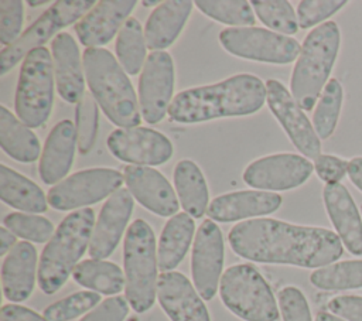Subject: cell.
<instances>
[{
	"instance_id": "obj_50",
	"label": "cell",
	"mask_w": 362,
	"mask_h": 321,
	"mask_svg": "<svg viewBox=\"0 0 362 321\" xmlns=\"http://www.w3.org/2000/svg\"><path fill=\"white\" fill-rule=\"evenodd\" d=\"M48 3V0H40V1H37V0H28L27 1V4L28 6H31V7H38V6H45Z\"/></svg>"
},
{
	"instance_id": "obj_26",
	"label": "cell",
	"mask_w": 362,
	"mask_h": 321,
	"mask_svg": "<svg viewBox=\"0 0 362 321\" xmlns=\"http://www.w3.org/2000/svg\"><path fill=\"white\" fill-rule=\"evenodd\" d=\"M192 1L189 0H167L160 3L148 16L144 27L146 44L153 51H163L170 47L182 31Z\"/></svg>"
},
{
	"instance_id": "obj_34",
	"label": "cell",
	"mask_w": 362,
	"mask_h": 321,
	"mask_svg": "<svg viewBox=\"0 0 362 321\" xmlns=\"http://www.w3.org/2000/svg\"><path fill=\"white\" fill-rule=\"evenodd\" d=\"M344 100V89L338 79L331 78L321 92L313 113V126L320 139L331 137L337 129Z\"/></svg>"
},
{
	"instance_id": "obj_8",
	"label": "cell",
	"mask_w": 362,
	"mask_h": 321,
	"mask_svg": "<svg viewBox=\"0 0 362 321\" xmlns=\"http://www.w3.org/2000/svg\"><path fill=\"white\" fill-rule=\"evenodd\" d=\"M54 64L45 47L33 49L23 61L16 89L17 117L28 127L42 126L54 103Z\"/></svg>"
},
{
	"instance_id": "obj_24",
	"label": "cell",
	"mask_w": 362,
	"mask_h": 321,
	"mask_svg": "<svg viewBox=\"0 0 362 321\" xmlns=\"http://www.w3.org/2000/svg\"><path fill=\"white\" fill-rule=\"evenodd\" d=\"M78 136L75 124L68 120H59L49 132L38 164V173L44 184H55L64 178L72 167Z\"/></svg>"
},
{
	"instance_id": "obj_30",
	"label": "cell",
	"mask_w": 362,
	"mask_h": 321,
	"mask_svg": "<svg viewBox=\"0 0 362 321\" xmlns=\"http://www.w3.org/2000/svg\"><path fill=\"white\" fill-rule=\"evenodd\" d=\"M174 185L184 211L192 218H201L208 209V185L197 163L181 160L174 168Z\"/></svg>"
},
{
	"instance_id": "obj_10",
	"label": "cell",
	"mask_w": 362,
	"mask_h": 321,
	"mask_svg": "<svg viewBox=\"0 0 362 321\" xmlns=\"http://www.w3.org/2000/svg\"><path fill=\"white\" fill-rule=\"evenodd\" d=\"M221 45L232 55L284 65L298 58L301 45L296 38L259 27H232L219 33Z\"/></svg>"
},
{
	"instance_id": "obj_42",
	"label": "cell",
	"mask_w": 362,
	"mask_h": 321,
	"mask_svg": "<svg viewBox=\"0 0 362 321\" xmlns=\"http://www.w3.org/2000/svg\"><path fill=\"white\" fill-rule=\"evenodd\" d=\"M277 300L283 321H313L307 298L300 288L287 286L279 291Z\"/></svg>"
},
{
	"instance_id": "obj_41",
	"label": "cell",
	"mask_w": 362,
	"mask_h": 321,
	"mask_svg": "<svg viewBox=\"0 0 362 321\" xmlns=\"http://www.w3.org/2000/svg\"><path fill=\"white\" fill-rule=\"evenodd\" d=\"M23 18L24 7L20 0L0 1V42L4 47L11 45L20 37Z\"/></svg>"
},
{
	"instance_id": "obj_51",
	"label": "cell",
	"mask_w": 362,
	"mask_h": 321,
	"mask_svg": "<svg viewBox=\"0 0 362 321\" xmlns=\"http://www.w3.org/2000/svg\"><path fill=\"white\" fill-rule=\"evenodd\" d=\"M141 4L143 6H160V3L157 0H154V1H146L144 0V1H141Z\"/></svg>"
},
{
	"instance_id": "obj_21",
	"label": "cell",
	"mask_w": 362,
	"mask_h": 321,
	"mask_svg": "<svg viewBox=\"0 0 362 321\" xmlns=\"http://www.w3.org/2000/svg\"><path fill=\"white\" fill-rule=\"evenodd\" d=\"M325 211L334 225L337 235L346 250L355 256L362 255V219L356 204L341 182L325 184L322 189Z\"/></svg>"
},
{
	"instance_id": "obj_28",
	"label": "cell",
	"mask_w": 362,
	"mask_h": 321,
	"mask_svg": "<svg viewBox=\"0 0 362 321\" xmlns=\"http://www.w3.org/2000/svg\"><path fill=\"white\" fill-rule=\"evenodd\" d=\"M0 198L4 204L31 214H42L48 208L42 189L4 164L0 165Z\"/></svg>"
},
{
	"instance_id": "obj_45",
	"label": "cell",
	"mask_w": 362,
	"mask_h": 321,
	"mask_svg": "<svg viewBox=\"0 0 362 321\" xmlns=\"http://www.w3.org/2000/svg\"><path fill=\"white\" fill-rule=\"evenodd\" d=\"M328 310L348 321H362V296H337L328 304Z\"/></svg>"
},
{
	"instance_id": "obj_18",
	"label": "cell",
	"mask_w": 362,
	"mask_h": 321,
	"mask_svg": "<svg viewBox=\"0 0 362 321\" xmlns=\"http://www.w3.org/2000/svg\"><path fill=\"white\" fill-rule=\"evenodd\" d=\"M123 177L132 197L146 209L160 216L177 214L180 208L177 194L158 170L146 165H126Z\"/></svg>"
},
{
	"instance_id": "obj_3",
	"label": "cell",
	"mask_w": 362,
	"mask_h": 321,
	"mask_svg": "<svg viewBox=\"0 0 362 321\" xmlns=\"http://www.w3.org/2000/svg\"><path fill=\"white\" fill-rule=\"evenodd\" d=\"M90 93L107 119L120 129L139 127L140 105L126 71L106 48H86L82 55Z\"/></svg>"
},
{
	"instance_id": "obj_22",
	"label": "cell",
	"mask_w": 362,
	"mask_h": 321,
	"mask_svg": "<svg viewBox=\"0 0 362 321\" xmlns=\"http://www.w3.org/2000/svg\"><path fill=\"white\" fill-rule=\"evenodd\" d=\"M51 54L59 96L68 103H79L85 95V71L76 41L69 33H59L51 41Z\"/></svg>"
},
{
	"instance_id": "obj_25",
	"label": "cell",
	"mask_w": 362,
	"mask_h": 321,
	"mask_svg": "<svg viewBox=\"0 0 362 321\" xmlns=\"http://www.w3.org/2000/svg\"><path fill=\"white\" fill-rule=\"evenodd\" d=\"M37 250L30 242H18L7 253L1 266L3 294L20 303L30 297L35 283Z\"/></svg>"
},
{
	"instance_id": "obj_23",
	"label": "cell",
	"mask_w": 362,
	"mask_h": 321,
	"mask_svg": "<svg viewBox=\"0 0 362 321\" xmlns=\"http://www.w3.org/2000/svg\"><path fill=\"white\" fill-rule=\"evenodd\" d=\"M281 201L279 194L270 191H236L214 198L206 214L216 222H233L273 214L280 208Z\"/></svg>"
},
{
	"instance_id": "obj_49",
	"label": "cell",
	"mask_w": 362,
	"mask_h": 321,
	"mask_svg": "<svg viewBox=\"0 0 362 321\" xmlns=\"http://www.w3.org/2000/svg\"><path fill=\"white\" fill-rule=\"evenodd\" d=\"M315 321H346L339 318L338 315L332 314V313H327V311H320L315 317Z\"/></svg>"
},
{
	"instance_id": "obj_9",
	"label": "cell",
	"mask_w": 362,
	"mask_h": 321,
	"mask_svg": "<svg viewBox=\"0 0 362 321\" xmlns=\"http://www.w3.org/2000/svg\"><path fill=\"white\" fill-rule=\"evenodd\" d=\"M96 3L95 0L54 1L11 45L1 49L0 74L6 75L33 49L41 48L61 28L81 20Z\"/></svg>"
},
{
	"instance_id": "obj_12",
	"label": "cell",
	"mask_w": 362,
	"mask_h": 321,
	"mask_svg": "<svg viewBox=\"0 0 362 321\" xmlns=\"http://www.w3.org/2000/svg\"><path fill=\"white\" fill-rule=\"evenodd\" d=\"M266 92L267 106L291 143L304 157L317 160L321 156V139L293 95L277 79L266 82Z\"/></svg>"
},
{
	"instance_id": "obj_27",
	"label": "cell",
	"mask_w": 362,
	"mask_h": 321,
	"mask_svg": "<svg viewBox=\"0 0 362 321\" xmlns=\"http://www.w3.org/2000/svg\"><path fill=\"white\" fill-rule=\"evenodd\" d=\"M195 222L187 212H180L171 216L160 235L158 240V269L171 272L185 257L192 242Z\"/></svg>"
},
{
	"instance_id": "obj_43",
	"label": "cell",
	"mask_w": 362,
	"mask_h": 321,
	"mask_svg": "<svg viewBox=\"0 0 362 321\" xmlns=\"http://www.w3.org/2000/svg\"><path fill=\"white\" fill-rule=\"evenodd\" d=\"M129 313V301L122 297H109L79 321H123Z\"/></svg>"
},
{
	"instance_id": "obj_33",
	"label": "cell",
	"mask_w": 362,
	"mask_h": 321,
	"mask_svg": "<svg viewBox=\"0 0 362 321\" xmlns=\"http://www.w3.org/2000/svg\"><path fill=\"white\" fill-rule=\"evenodd\" d=\"M310 281L320 290L362 288V259L342 260L314 270Z\"/></svg>"
},
{
	"instance_id": "obj_16",
	"label": "cell",
	"mask_w": 362,
	"mask_h": 321,
	"mask_svg": "<svg viewBox=\"0 0 362 321\" xmlns=\"http://www.w3.org/2000/svg\"><path fill=\"white\" fill-rule=\"evenodd\" d=\"M223 267V238L212 219H205L195 235L191 273L197 291L204 300H211L219 286Z\"/></svg>"
},
{
	"instance_id": "obj_4",
	"label": "cell",
	"mask_w": 362,
	"mask_h": 321,
	"mask_svg": "<svg viewBox=\"0 0 362 321\" xmlns=\"http://www.w3.org/2000/svg\"><path fill=\"white\" fill-rule=\"evenodd\" d=\"M95 212L82 208L68 214L48 240L38 263V286L45 294L57 293L74 273L90 245Z\"/></svg>"
},
{
	"instance_id": "obj_13",
	"label": "cell",
	"mask_w": 362,
	"mask_h": 321,
	"mask_svg": "<svg viewBox=\"0 0 362 321\" xmlns=\"http://www.w3.org/2000/svg\"><path fill=\"white\" fill-rule=\"evenodd\" d=\"M174 91V62L168 52L153 51L139 79V105L141 117L156 124L168 113Z\"/></svg>"
},
{
	"instance_id": "obj_36",
	"label": "cell",
	"mask_w": 362,
	"mask_h": 321,
	"mask_svg": "<svg viewBox=\"0 0 362 321\" xmlns=\"http://www.w3.org/2000/svg\"><path fill=\"white\" fill-rule=\"evenodd\" d=\"M259 20L280 34L291 35L298 31L297 14L286 0H253L250 1Z\"/></svg>"
},
{
	"instance_id": "obj_14",
	"label": "cell",
	"mask_w": 362,
	"mask_h": 321,
	"mask_svg": "<svg viewBox=\"0 0 362 321\" xmlns=\"http://www.w3.org/2000/svg\"><path fill=\"white\" fill-rule=\"evenodd\" d=\"M314 164L304 156L279 153L250 163L243 181L260 191H287L303 185L313 174Z\"/></svg>"
},
{
	"instance_id": "obj_7",
	"label": "cell",
	"mask_w": 362,
	"mask_h": 321,
	"mask_svg": "<svg viewBox=\"0 0 362 321\" xmlns=\"http://www.w3.org/2000/svg\"><path fill=\"white\" fill-rule=\"evenodd\" d=\"M225 307L245 321H276L279 308L264 277L252 264L240 263L226 269L219 281Z\"/></svg>"
},
{
	"instance_id": "obj_15",
	"label": "cell",
	"mask_w": 362,
	"mask_h": 321,
	"mask_svg": "<svg viewBox=\"0 0 362 321\" xmlns=\"http://www.w3.org/2000/svg\"><path fill=\"white\" fill-rule=\"evenodd\" d=\"M109 151L133 165H160L173 157V143L163 133L148 127L116 129L107 137Z\"/></svg>"
},
{
	"instance_id": "obj_48",
	"label": "cell",
	"mask_w": 362,
	"mask_h": 321,
	"mask_svg": "<svg viewBox=\"0 0 362 321\" xmlns=\"http://www.w3.org/2000/svg\"><path fill=\"white\" fill-rule=\"evenodd\" d=\"M16 245V235L10 232L6 226L0 228V255H6Z\"/></svg>"
},
{
	"instance_id": "obj_11",
	"label": "cell",
	"mask_w": 362,
	"mask_h": 321,
	"mask_svg": "<svg viewBox=\"0 0 362 321\" xmlns=\"http://www.w3.org/2000/svg\"><path fill=\"white\" fill-rule=\"evenodd\" d=\"M124 177L113 168H88L76 171L54 185L47 195L48 204L58 211L88 206L116 192Z\"/></svg>"
},
{
	"instance_id": "obj_19",
	"label": "cell",
	"mask_w": 362,
	"mask_h": 321,
	"mask_svg": "<svg viewBox=\"0 0 362 321\" xmlns=\"http://www.w3.org/2000/svg\"><path fill=\"white\" fill-rule=\"evenodd\" d=\"M136 4L134 0L98 1L74 27L81 44L86 48H102L122 30Z\"/></svg>"
},
{
	"instance_id": "obj_38",
	"label": "cell",
	"mask_w": 362,
	"mask_h": 321,
	"mask_svg": "<svg viewBox=\"0 0 362 321\" xmlns=\"http://www.w3.org/2000/svg\"><path fill=\"white\" fill-rule=\"evenodd\" d=\"M3 223L16 236L37 243H44L54 235L52 222L35 214L11 212L4 216Z\"/></svg>"
},
{
	"instance_id": "obj_20",
	"label": "cell",
	"mask_w": 362,
	"mask_h": 321,
	"mask_svg": "<svg viewBox=\"0 0 362 321\" xmlns=\"http://www.w3.org/2000/svg\"><path fill=\"white\" fill-rule=\"evenodd\" d=\"M157 297L171 321H211L204 298L182 273H161L157 283Z\"/></svg>"
},
{
	"instance_id": "obj_46",
	"label": "cell",
	"mask_w": 362,
	"mask_h": 321,
	"mask_svg": "<svg viewBox=\"0 0 362 321\" xmlns=\"http://www.w3.org/2000/svg\"><path fill=\"white\" fill-rule=\"evenodd\" d=\"M0 321H48V320L45 317H41L38 313L33 311L28 307L10 303L1 307Z\"/></svg>"
},
{
	"instance_id": "obj_1",
	"label": "cell",
	"mask_w": 362,
	"mask_h": 321,
	"mask_svg": "<svg viewBox=\"0 0 362 321\" xmlns=\"http://www.w3.org/2000/svg\"><path fill=\"white\" fill-rule=\"evenodd\" d=\"M228 240L232 250L243 259L305 269L328 266L344 253V245L332 230L273 218L239 222L229 230Z\"/></svg>"
},
{
	"instance_id": "obj_6",
	"label": "cell",
	"mask_w": 362,
	"mask_h": 321,
	"mask_svg": "<svg viewBox=\"0 0 362 321\" xmlns=\"http://www.w3.org/2000/svg\"><path fill=\"white\" fill-rule=\"evenodd\" d=\"M157 252L151 226L136 219L130 223L123 245L126 300L136 313L150 310L157 297Z\"/></svg>"
},
{
	"instance_id": "obj_37",
	"label": "cell",
	"mask_w": 362,
	"mask_h": 321,
	"mask_svg": "<svg viewBox=\"0 0 362 321\" xmlns=\"http://www.w3.org/2000/svg\"><path fill=\"white\" fill-rule=\"evenodd\" d=\"M75 129L78 136V150L88 154L96 140L99 126V105L90 92H85L75 109Z\"/></svg>"
},
{
	"instance_id": "obj_44",
	"label": "cell",
	"mask_w": 362,
	"mask_h": 321,
	"mask_svg": "<svg viewBox=\"0 0 362 321\" xmlns=\"http://www.w3.org/2000/svg\"><path fill=\"white\" fill-rule=\"evenodd\" d=\"M348 163L349 161L334 154H321L314 160V170L321 181L325 184H335L348 173Z\"/></svg>"
},
{
	"instance_id": "obj_32",
	"label": "cell",
	"mask_w": 362,
	"mask_h": 321,
	"mask_svg": "<svg viewBox=\"0 0 362 321\" xmlns=\"http://www.w3.org/2000/svg\"><path fill=\"white\" fill-rule=\"evenodd\" d=\"M146 38L139 20L129 17L116 38L119 64L129 75H137L146 64Z\"/></svg>"
},
{
	"instance_id": "obj_17",
	"label": "cell",
	"mask_w": 362,
	"mask_h": 321,
	"mask_svg": "<svg viewBox=\"0 0 362 321\" xmlns=\"http://www.w3.org/2000/svg\"><path fill=\"white\" fill-rule=\"evenodd\" d=\"M133 211V197L126 188H119L103 204L95 222L89 256L103 260L117 247Z\"/></svg>"
},
{
	"instance_id": "obj_35",
	"label": "cell",
	"mask_w": 362,
	"mask_h": 321,
	"mask_svg": "<svg viewBox=\"0 0 362 321\" xmlns=\"http://www.w3.org/2000/svg\"><path fill=\"white\" fill-rule=\"evenodd\" d=\"M197 8L209 18L235 27H252L256 21L253 7L245 0H225V1H195Z\"/></svg>"
},
{
	"instance_id": "obj_47",
	"label": "cell",
	"mask_w": 362,
	"mask_h": 321,
	"mask_svg": "<svg viewBox=\"0 0 362 321\" xmlns=\"http://www.w3.org/2000/svg\"><path fill=\"white\" fill-rule=\"evenodd\" d=\"M348 175L351 182L362 192V157H354L349 160Z\"/></svg>"
},
{
	"instance_id": "obj_2",
	"label": "cell",
	"mask_w": 362,
	"mask_h": 321,
	"mask_svg": "<svg viewBox=\"0 0 362 321\" xmlns=\"http://www.w3.org/2000/svg\"><path fill=\"white\" fill-rule=\"evenodd\" d=\"M266 85L252 74L178 92L170 105L173 122L192 124L218 117L256 113L266 102Z\"/></svg>"
},
{
	"instance_id": "obj_40",
	"label": "cell",
	"mask_w": 362,
	"mask_h": 321,
	"mask_svg": "<svg viewBox=\"0 0 362 321\" xmlns=\"http://www.w3.org/2000/svg\"><path fill=\"white\" fill-rule=\"evenodd\" d=\"M345 4V0H303L297 7L298 27L303 30L311 28L334 16Z\"/></svg>"
},
{
	"instance_id": "obj_31",
	"label": "cell",
	"mask_w": 362,
	"mask_h": 321,
	"mask_svg": "<svg viewBox=\"0 0 362 321\" xmlns=\"http://www.w3.org/2000/svg\"><path fill=\"white\" fill-rule=\"evenodd\" d=\"M72 277L79 286L107 296L117 294L126 287V279L122 269L106 260H82L75 267Z\"/></svg>"
},
{
	"instance_id": "obj_5",
	"label": "cell",
	"mask_w": 362,
	"mask_h": 321,
	"mask_svg": "<svg viewBox=\"0 0 362 321\" xmlns=\"http://www.w3.org/2000/svg\"><path fill=\"white\" fill-rule=\"evenodd\" d=\"M339 45L341 31L335 21H325L305 35L290 79L291 95L303 110L314 109L331 79Z\"/></svg>"
},
{
	"instance_id": "obj_29",
	"label": "cell",
	"mask_w": 362,
	"mask_h": 321,
	"mask_svg": "<svg viewBox=\"0 0 362 321\" xmlns=\"http://www.w3.org/2000/svg\"><path fill=\"white\" fill-rule=\"evenodd\" d=\"M0 146L20 163H34L41 156V146L35 133L6 106H0Z\"/></svg>"
},
{
	"instance_id": "obj_39",
	"label": "cell",
	"mask_w": 362,
	"mask_h": 321,
	"mask_svg": "<svg viewBox=\"0 0 362 321\" xmlns=\"http://www.w3.org/2000/svg\"><path fill=\"white\" fill-rule=\"evenodd\" d=\"M99 301L100 296L95 291H78L48 305L44 310V317L48 321H69L89 311Z\"/></svg>"
}]
</instances>
